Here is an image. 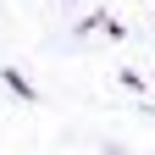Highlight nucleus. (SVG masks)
I'll list each match as a JSON object with an SVG mask.
<instances>
[{"instance_id": "1", "label": "nucleus", "mask_w": 155, "mask_h": 155, "mask_svg": "<svg viewBox=\"0 0 155 155\" xmlns=\"http://www.w3.org/2000/svg\"><path fill=\"white\" fill-rule=\"evenodd\" d=\"M6 83H11L17 94H22V100H39V94H33V83H28V78H22V72H6Z\"/></svg>"}]
</instances>
